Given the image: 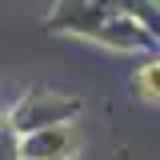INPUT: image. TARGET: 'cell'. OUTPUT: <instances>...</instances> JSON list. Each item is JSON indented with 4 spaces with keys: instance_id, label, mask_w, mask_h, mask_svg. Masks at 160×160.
Listing matches in <instances>:
<instances>
[{
    "instance_id": "6da1fadb",
    "label": "cell",
    "mask_w": 160,
    "mask_h": 160,
    "mask_svg": "<svg viewBox=\"0 0 160 160\" xmlns=\"http://www.w3.org/2000/svg\"><path fill=\"white\" fill-rule=\"evenodd\" d=\"M140 92H144V100H156V64L140 72Z\"/></svg>"
}]
</instances>
